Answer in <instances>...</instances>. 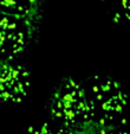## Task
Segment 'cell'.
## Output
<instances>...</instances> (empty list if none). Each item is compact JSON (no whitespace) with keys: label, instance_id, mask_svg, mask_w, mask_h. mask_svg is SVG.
Here are the masks:
<instances>
[{"label":"cell","instance_id":"obj_1","mask_svg":"<svg viewBox=\"0 0 130 134\" xmlns=\"http://www.w3.org/2000/svg\"><path fill=\"white\" fill-rule=\"evenodd\" d=\"M89 109L90 124L127 128V91L109 75L95 74L80 81Z\"/></svg>","mask_w":130,"mask_h":134},{"label":"cell","instance_id":"obj_2","mask_svg":"<svg viewBox=\"0 0 130 134\" xmlns=\"http://www.w3.org/2000/svg\"><path fill=\"white\" fill-rule=\"evenodd\" d=\"M50 121L77 132L89 122V109L80 81L71 76L62 79L46 102Z\"/></svg>","mask_w":130,"mask_h":134},{"label":"cell","instance_id":"obj_3","mask_svg":"<svg viewBox=\"0 0 130 134\" xmlns=\"http://www.w3.org/2000/svg\"><path fill=\"white\" fill-rule=\"evenodd\" d=\"M36 36L31 20L0 11V62H15Z\"/></svg>","mask_w":130,"mask_h":134},{"label":"cell","instance_id":"obj_4","mask_svg":"<svg viewBox=\"0 0 130 134\" xmlns=\"http://www.w3.org/2000/svg\"><path fill=\"white\" fill-rule=\"evenodd\" d=\"M32 86L31 71L17 62H0V102L21 103Z\"/></svg>","mask_w":130,"mask_h":134},{"label":"cell","instance_id":"obj_5","mask_svg":"<svg viewBox=\"0 0 130 134\" xmlns=\"http://www.w3.org/2000/svg\"><path fill=\"white\" fill-rule=\"evenodd\" d=\"M40 1L42 0H0V11L31 20L37 32L40 23Z\"/></svg>","mask_w":130,"mask_h":134},{"label":"cell","instance_id":"obj_6","mask_svg":"<svg viewBox=\"0 0 130 134\" xmlns=\"http://www.w3.org/2000/svg\"><path fill=\"white\" fill-rule=\"evenodd\" d=\"M114 23L129 20V0H101Z\"/></svg>","mask_w":130,"mask_h":134},{"label":"cell","instance_id":"obj_7","mask_svg":"<svg viewBox=\"0 0 130 134\" xmlns=\"http://www.w3.org/2000/svg\"><path fill=\"white\" fill-rule=\"evenodd\" d=\"M27 134H76L75 132L60 127L58 125L51 122L50 120L43 122L40 125L30 126L27 128Z\"/></svg>","mask_w":130,"mask_h":134},{"label":"cell","instance_id":"obj_8","mask_svg":"<svg viewBox=\"0 0 130 134\" xmlns=\"http://www.w3.org/2000/svg\"><path fill=\"white\" fill-rule=\"evenodd\" d=\"M76 134H128L127 128H116V127H103L89 122L82 129L75 132Z\"/></svg>","mask_w":130,"mask_h":134}]
</instances>
